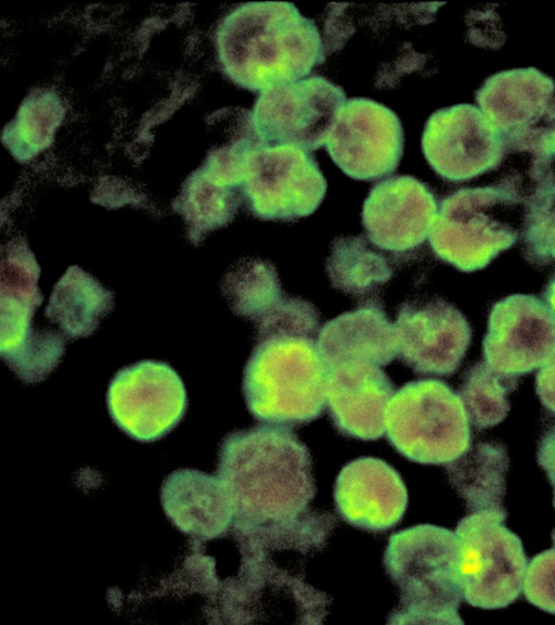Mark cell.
Segmentation results:
<instances>
[{
    "label": "cell",
    "mask_w": 555,
    "mask_h": 625,
    "mask_svg": "<svg viewBox=\"0 0 555 625\" xmlns=\"http://www.w3.org/2000/svg\"><path fill=\"white\" fill-rule=\"evenodd\" d=\"M438 204L431 189L409 175L374 184L362 208V224L371 243L393 254L421 246L431 231Z\"/></svg>",
    "instance_id": "17"
},
{
    "label": "cell",
    "mask_w": 555,
    "mask_h": 625,
    "mask_svg": "<svg viewBox=\"0 0 555 625\" xmlns=\"http://www.w3.org/2000/svg\"><path fill=\"white\" fill-rule=\"evenodd\" d=\"M504 508L470 512L455 528L463 598L476 608H506L516 601L528 565L520 538L505 525Z\"/></svg>",
    "instance_id": "8"
},
{
    "label": "cell",
    "mask_w": 555,
    "mask_h": 625,
    "mask_svg": "<svg viewBox=\"0 0 555 625\" xmlns=\"http://www.w3.org/2000/svg\"><path fill=\"white\" fill-rule=\"evenodd\" d=\"M483 361L513 377L543 367L555 356V315L532 294H513L496 302L482 341Z\"/></svg>",
    "instance_id": "15"
},
{
    "label": "cell",
    "mask_w": 555,
    "mask_h": 625,
    "mask_svg": "<svg viewBox=\"0 0 555 625\" xmlns=\"http://www.w3.org/2000/svg\"><path fill=\"white\" fill-rule=\"evenodd\" d=\"M113 303L111 291L81 268L72 266L55 284L46 317L75 340L92 334Z\"/></svg>",
    "instance_id": "22"
},
{
    "label": "cell",
    "mask_w": 555,
    "mask_h": 625,
    "mask_svg": "<svg viewBox=\"0 0 555 625\" xmlns=\"http://www.w3.org/2000/svg\"><path fill=\"white\" fill-rule=\"evenodd\" d=\"M385 432L399 454L422 464H449L472 447L469 418L460 395L436 379L411 381L393 394Z\"/></svg>",
    "instance_id": "6"
},
{
    "label": "cell",
    "mask_w": 555,
    "mask_h": 625,
    "mask_svg": "<svg viewBox=\"0 0 555 625\" xmlns=\"http://www.w3.org/2000/svg\"><path fill=\"white\" fill-rule=\"evenodd\" d=\"M325 145L344 174L371 181L397 169L404 133L389 107L371 99L351 98L340 107Z\"/></svg>",
    "instance_id": "13"
},
{
    "label": "cell",
    "mask_w": 555,
    "mask_h": 625,
    "mask_svg": "<svg viewBox=\"0 0 555 625\" xmlns=\"http://www.w3.org/2000/svg\"><path fill=\"white\" fill-rule=\"evenodd\" d=\"M345 102L341 87L322 76H310L260 92L251 114L266 145L313 151L326 144Z\"/></svg>",
    "instance_id": "11"
},
{
    "label": "cell",
    "mask_w": 555,
    "mask_h": 625,
    "mask_svg": "<svg viewBox=\"0 0 555 625\" xmlns=\"http://www.w3.org/2000/svg\"><path fill=\"white\" fill-rule=\"evenodd\" d=\"M475 100L500 133L507 153H526L531 166L552 167L555 81L534 67L502 71L488 77Z\"/></svg>",
    "instance_id": "7"
},
{
    "label": "cell",
    "mask_w": 555,
    "mask_h": 625,
    "mask_svg": "<svg viewBox=\"0 0 555 625\" xmlns=\"http://www.w3.org/2000/svg\"><path fill=\"white\" fill-rule=\"evenodd\" d=\"M241 553L240 574L229 588L231 616L236 622L323 623L332 600L305 582L302 567L259 553Z\"/></svg>",
    "instance_id": "10"
},
{
    "label": "cell",
    "mask_w": 555,
    "mask_h": 625,
    "mask_svg": "<svg viewBox=\"0 0 555 625\" xmlns=\"http://www.w3.org/2000/svg\"><path fill=\"white\" fill-rule=\"evenodd\" d=\"M529 180L524 191V255L530 264L545 266L555 262V176L550 169Z\"/></svg>",
    "instance_id": "29"
},
{
    "label": "cell",
    "mask_w": 555,
    "mask_h": 625,
    "mask_svg": "<svg viewBox=\"0 0 555 625\" xmlns=\"http://www.w3.org/2000/svg\"><path fill=\"white\" fill-rule=\"evenodd\" d=\"M326 188L310 153L288 144L263 145L247 155L241 195L260 219L294 221L320 206Z\"/></svg>",
    "instance_id": "9"
},
{
    "label": "cell",
    "mask_w": 555,
    "mask_h": 625,
    "mask_svg": "<svg viewBox=\"0 0 555 625\" xmlns=\"http://www.w3.org/2000/svg\"><path fill=\"white\" fill-rule=\"evenodd\" d=\"M221 290L232 311L255 324L287 296L275 267L260 258L238 262L224 276Z\"/></svg>",
    "instance_id": "26"
},
{
    "label": "cell",
    "mask_w": 555,
    "mask_h": 625,
    "mask_svg": "<svg viewBox=\"0 0 555 625\" xmlns=\"http://www.w3.org/2000/svg\"><path fill=\"white\" fill-rule=\"evenodd\" d=\"M508 464L503 445L480 442L447 464V472L450 483L464 499L469 512H476L503 508Z\"/></svg>",
    "instance_id": "23"
},
{
    "label": "cell",
    "mask_w": 555,
    "mask_h": 625,
    "mask_svg": "<svg viewBox=\"0 0 555 625\" xmlns=\"http://www.w3.org/2000/svg\"><path fill=\"white\" fill-rule=\"evenodd\" d=\"M317 346L327 368L348 361L387 366L398 355L395 324L376 298L327 321Z\"/></svg>",
    "instance_id": "20"
},
{
    "label": "cell",
    "mask_w": 555,
    "mask_h": 625,
    "mask_svg": "<svg viewBox=\"0 0 555 625\" xmlns=\"http://www.w3.org/2000/svg\"><path fill=\"white\" fill-rule=\"evenodd\" d=\"M334 500L338 515L348 524L384 532L404 515L408 490L393 467L378 458L361 457L340 470Z\"/></svg>",
    "instance_id": "18"
},
{
    "label": "cell",
    "mask_w": 555,
    "mask_h": 625,
    "mask_svg": "<svg viewBox=\"0 0 555 625\" xmlns=\"http://www.w3.org/2000/svg\"><path fill=\"white\" fill-rule=\"evenodd\" d=\"M552 152H553V155H555V128H554V132L552 136Z\"/></svg>",
    "instance_id": "36"
},
{
    "label": "cell",
    "mask_w": 555,
    "mask_h": 625,
    "mask_svg": "<svg viewBox=\"0 0 555 625\" xmlns=\"http://www.w3.org/2000/svg\"><path fill=\"white\" fill-rule=\"evenodd\" d=\"M422 151L435 173L454 183L495 169L507 154L498 130L479 107L467 103L437 110L428 117Z\"/></svg>",
    "instance_id": "14"
},
{
    "label": "cell",
    "mask_w": 555,
    "mask_h": 625,
    "mask_svg": "<svg viewBox=\"0 0 555 625\" xmlns=\"http://www.w3.org/2000/svg\"><path fill=\"white\" fill-rule=\"evenodd\" d=\"M216 47L225 76L259 92L297 81L326 60L314 22L284 1L236 7L219 24Z\"/></svg>",
    "instance_id": "2"
},
{
    "label": "cell",
    "mask_w": 555,
    "mask_h": 625,
    "mask_svg": "<svg viewBox=\"0 0 555 625\" xmlns=\"http://www.w3.org/2000/svg\"><path fill=\"white\" fill-rule=\"evenodd\" d=\"M522 590L531 604L555 614V544L530 560Z\"/></svg>",
    "instance_id": "32"
},
{
    "label": "cell",
    "mask_w": 555,
    "mask_h": 625,
    "mask_svg": "<svg viewBox=\"0 0 555 625\" xmlns=\"http://www.w3.org/2000/svg\"><path fill=\"white\" fill-rule=\"evenodd\" d=\"M40 268L27 244L9 243L1 263V335L16 336L31 328V318L41 304L37 286Z\"/></svg>",
    "instance_id": "24"
},
{
    "label": "cell",
    "mask_w": 555,
    "mask_h": 625,
    "mask_svg": "<svg viewBox=\"0 0 555 625\" xmlns=\"http://www.w3.org/2000/svg\"><path fill=\"white\" fill-rule=\"evenodd\" d=\"M395 332L397 356L418 374H453L472 341V329L464 315L441 298L403 303Z\"/></svg>",
    "instance_id": "16"
},
{
    "label": "cell",
    "mask_w": 555,
    "mask_h": 625,
    "mask_svg": "<svg viewBox=\"0 0 555 625\" xmlns=\"http://www.w3.org/2000/svg\"><path fill=\"white\" fill-rule=\"evenodd\" d=\"M460 544L455 533L420 524L390 535L384 566L399 590L389 624H464Z\"/></svg>",
    "instance_id": "3"
},
{
    "label": "cell",
    "mask_w": 555,
    "mask_h": 625,
    "mask_svg": "<svg viewBox=\"0 0 555 625\" xmlns=\"http://www.w3.org/2000/svg\"><path fill=\"white\" fill-rule=\"evenodd\" d=\"M543 301L555 315V272L550 278L543 291Z\"/></svg>",
    "instance_id": "35"
},
{
    "label": "cell",
    "mask_w": 555,
    "mask_h": 625,
    "mask_svg": "<svg viewBox=\"0 0 555 625\" xmlns=\"http://www.w3.org/2000/svg\"><path fill=\"white\" fill-rule=\"evenodd\" d=\"M217 475L233 503V531L298 519L317 492L308 447L291 429L276 424L228 434Z\"/></svg>",
    "instance_id": "1"
},
{
    "label": "cell",
    "mask_w": 555,
    "mask_h": 625,
    "mask_svg": "<svg viewBox=\"0 0 555 625\" xmlns=\"http://www.w3.org/2000/svg\"><path fill=\"white\" fill-rule=\"evenodd\" d=\"M517 384V377L501 373L485 361L474 365L465 373L459 394L472 424L485 430L503 421L511 407L507 395Z\"/></svg>",
    "instance_id": "30"
},
{
    "label": "cell",
    "mask_w": 555,
    "mask_h": 625,
    "mask_svg": "<svg viewBox=\"0 0 555 625\" xmlns=\"http://www.w3.org/2000/svg\"><path fill=\"white\" fill-rule=\"evenodd\" d=\"M539 465L545 471L550 483L554 489L555 508V424L550 426L542 435L537 452ZM552 541L555 544V528L552 532Z\"/></svg>",
    "instance_id": "33"
},
{
    "label": "cell",
    "mask_w": 555,
    "mask_h": 625,
    "mask_svg": "<svg viewBox=\"0 0 555 625\" xmlns=\"http://www.w3.org/2000/svg\"><path fill=\"white\" fill-rule=\"evenodd\" d=\"M332 285L352 296H365L388 282L393 272L387 259L362 235L336 238L326 260Z\"/></svg>",
    "instance_id": "25"
},
{
    "label": "cell",
    "mask_w": 555,
    "mask_h": 625,
    "mask_svg": "<svg viewBox=\"0 0 555 625\" xmlns=\"http://www.w3.org/2000/svg\"><path fill=\"white\" fill-rule=\"evenodd\" d=\"M64 354V340L53 331H34L12 353L2 357L15 374L26 383L44 380Z\"/></svg>",
    "instance_id": "31"
},
{
    "label": "cell",
    "mask_w": 555,
    "mask_h": 625,
    "mask_svg": "<svg viewBox=\"0 0 555 625\" xmlns=\"http://www.w3.org/2000/svg\"><path fill=\"white\" fill-rule=\"evenodd\" d=\"M535 392L544 408L555 414V356L537 373Z\"/></svg>",
    "instance_id": "34"
},
{
    "label": "cell",
    "mask_w": 555,
    "mask_h": 625,
    "mask_svg": "<svg viewBox=\"0 0 555 625\" xmlns=\"http://www.w3.org/2000/svg\"><path fill=\"white\" fill-rule=\"evenodd\" d=\"M326 375L317 337L273 333L257 336L244 368L242 390L256 420L298 426L323 412Z\"/></svg>",
    "instance_id": "4"
},
{
    "label": "cell",
    "mask_w": 555,
    "mask_h": 625,
    "mask_svg": "<svg viewBox=\"0 0 555 625\" xmlns=\"http://www.w3.org/2000/svg\"><path fill=\"white\" fill-rule=\"evenodd\" d=\"M160 499L172 524L194 538L212 539L233 525V503L218 475L175 471L164 481Z\"/></svg>",
    "instance_id": "21"
},
{
    "label": "cell",
    "mask_w": 555,
    "mask_h": 625,
    "mask_svg": "<svg viewBox=\"0 0 555 625\" xmlns=\"http://www.w3.org/2000/svg\"><path fill=\"white\" fill-rule=\"evenodd\" d=\"M393 394L391 380L376 365L348 361L327 368V411L337 431L345 436L362 441L380 438Z\"/></svg>",
    "instance_id": "19"
},
{
    "label": "cell",
    "mask_w": 555,
    "mask_h": 625,
    "mask_svg": "<svg viewBox=\"0 0 555 625\" xmlns=\"http://www.w3.org/2000/svg\"><path fill=\"white\" fill-rule=\"evenodd\" d=\"M524 190L518 177L461 188L442 199L429 233L434 254L464 272L487 267L521 235Z\"/></svg>",
    "instance_id": "5"
},
{
    "label": "cell",
    "mask_w": 555,
    "mask_h": 625,
    "mask_svg": "<svg viewBox=\"0 0 555 625\" xmlns=\"http://www.w3.org/2000/svg\"><path fill=\"white\" fill-rule=\"evenodd\" d=\"M241 199L237 189L227 187L199 170L186 182L175 207L183 216L195 242L209 231L228 225Z\"/></svg>",
    "instance_id": "27"
},
{
    "label": "cell",
    "mask_w": 555,
    "mask_h": 625,
    "mask_svg": "<svg viewBox=\"0 0 555 625\" xmlns=\"http://www.w3.org/2000/svg\"><path fill=\"white\" fill-rule=\"evenodd\" d=\"M64 107L57 94L37 90L22 103L3 133V142L15 158L27 161L50 145L62 123Z\"/></svg>",
    "instance_id": "28"
},
{
    "label": "cell",
    "mask_w": 555,
    "mask_h": 625,
    "mask_svg": "<svg viewBox=\"0 0 555 625\" xmlns=\"http://www.w3.org/2000/svg\"><path fill=\"white\" fill-rule=\"evenodd\" d=\"M114 423L140 442H154L182 420L188 405L185 386L168 363L142 360L120 369L106 394Z\"/></svg>",
    "instance_id": "12"
}]
</instances>
